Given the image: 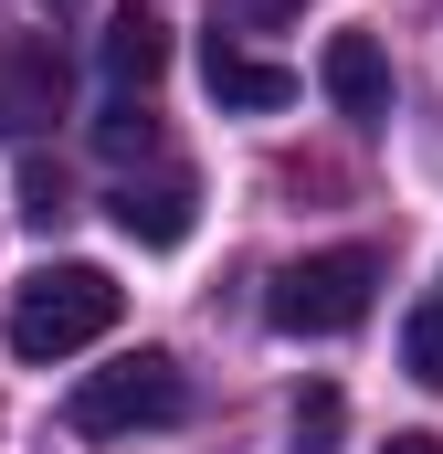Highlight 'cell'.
<instances>
[{
    "label": "cell",
    "instance_id": "obj_9",
    "mask_svg": "<svg viewBox=\"0 0 443 454\" xmlns=\"http://www.w3.org/2000/svg\"><path fill=\"white\" fill-rule=\"evenodd\" d=\"M401 370H412L423 391H443V286L412 307V328H401Z\"/></svg>",
    "mask_w": 443,
    "mask_h": 454
},
{
    "label": "cell",
    "instance_id": "obj_1",
    "mask_svg": "<svg viewBox=\"0 0 443 454\" xmlns=\"http://www.w3.org/2000/svg\"><path fill=\"white\" fill-rule=\"evenodd\" d=\"M116 307H127V286H116L106 264H53V275H32L11 296V348L32 370L43 359H74V348H96L116 328Z\"/></svg>",
    "mask_w": 443,
    "mask_h": 454
},
{
    "label": "cell",
    "instance_id": "obj_15",
    "mask_svg": "<svg viewBox=\"0 0 443 454\" xmlns=\"http://www.w3.org/2000/svg\"><path fill=\"white\" fill-rule=\"evenodd\" d=\"M43 11H74V0H43Z\"/></svg>",
    "mask_w": 443,
    "mask_h": 454
},
{
    "label": "cell",
    "instance_id": "obj_14",
    "mask_svg": "<svg viewBox=\"0 0 443 454\" xmlns=\"http://www.w3.org/2000/svg\"><path fill=\"white\" fill-rule=\"evenodd\" d=\"M380 454H443V444H433V434H391Z\"/></svg>",
    "mask_w": 443,
    "mask_h": 454
},
{
    "label": "cell",
    "instance_id": "obj_7",
    "mask_svg": "<svg viewBox=\"0 0 443 454\" xmlns=\"http://www.w3.org/2000/svg\"><path fill=\"white\" fill-rule=\"evenodd\" d=\"M201 85H212V106L232 116H275V106H296V74L285 64H264V53H243V43H201Z\"/></svg>",
    "mask_w": 443,
    "mask_h": 454
},
{
    "label": "cell",
    "instance_id": "obj_3",
    "mask_svg": "<svg viewBox=\"0 0 443 454\" xmlns=\"http://www.w3.org/2000/svg\"><path fill=\"white\" fill-rule=\"evenodd\" d=\"M369 296H380V264H369L359 243H338V254H307V264H285V275H275L264 317H275L285 339H338V328H359V317H369Z\"/></svg>",
    "mask_w": 443,
    "mask_h": 454
},
{
    "label": "cell",
    "instance_id": "obj_6",
    "mask_svg": "<svg viewBox=\"0 0 443 454\" xmlns=\"http://www.w3.org/2000/svg\"><path fill=\"white\" fill-rule=\"evenodd\" d=\"M317 85L338 96V116L380 127V116H391V53H380L369 32H328V53H317Z\"/></svg>",
    "mask_w": 443,
    "mask_h": 454
},
{
    "label": "cell",
    "instance_id": "obj_8",
    "mask_svg": "<svg viewBox=\"0 0 443 454\" xmlns=\"http://www.w3.org/2000/svg\"><path fill=\"white\" fill-rule=\"evenodd\" d=\"M106 74L116 85H159V74H169V32H159L148 11H127V21L106 32Z\"/></svg>",
    "mask_w": 443,
    "mask_h": 454
},
{
    "label": "cell",
    "instance_id": "obj_13",
    "mask_svg": "<svg viewBox=\"0 0 443 454\" xmlns=\"http://www.w3.org/2000/svg\"><path fill=\"white\" fill-rule=\"evenodd\" d=\"M21 223H64V180L53 169H21Z\"/></svg>",
    "mask_w": 443,
    "mask_h": 454
},
{
    "label": "cell",
    "instance_id": "obj_10",
    "mask_svg": "<svg viewBox=\"0 0 443 454\" xmlns=\"http://www.w3.org/2000/svg\"><path fill=\"white\" fill-rule=\"evenodd\" d=\"M285 21H307V0H212V32H222V43H243V32H285Z\"/></svg>",
    "mask_w": 443,
    "mask_h": 454
},
{
    "label": "cell",
    "instance_id": "obj_2",
    "mask_svg": "<svg viewBox=\"0 0 443 454\" xmlns=\"http://www.w3.org/2000/svg\"><path fill=\"white\" fill-rule=\"evenodd\" d=\"M190 412V380H180V359L169 348H127L116 370H85L74 380V402H64V423L74 434H159V423H180Z\"/></svg>",
    "mask_w": 443,
    "mask_h": 454
},
{
    "label": "cell",
    "instance_id": "obj_11",
    "mask_svg": "<svg viewBox=\"0 0 443 454\" xmlns=\"http://www.w3.org/2000/svg\"><path fill=\"white\" fill-rule=\"evenodd\" d=\"M96 148H106V159H148V148H159V116L148 106H106L96 116Z\"/></svg>",
    "mask_w": 443,
    "mask_h": 454
},
{
    "label": "cell",
    "instance_id": "obj_5",
    "mask_svg": "<svg viewBox=\"0 0 443 454\" xmlns=\"http://www.w3.org/2000/svg\"><path fill=\"white\" fill-rule=\"evenodd\" d=\"M106 212H116V232H127V243L169 254V243H190V223H201V191H190L180 169H159V180H127Z\"/></svg>",
    "mask_w": 443,
    "mask_h": 454
},
{
    "label": "cell",
    "instance_id": "obj_12",
    "mask_svg": "<svg viewBox=\"0 0 443 454\" xmlns=\"http://www.w3.org/2000/svg\"><path fill=\"white\" fill-rule=\"evenodd\" d=\"M338 423H348V402H338L328 380H317V391L296 402V454H338Z\"/></svg>",
    "mask_w": 443,
    "mask_h": 454
},
{
    "label": "cell",
    "instance_id": "obj_4",
    "mask_svg": "<svg viewBox=\"0 0 443 454\" xmlns=\"http://www.w3.org/2000/svg\"><path fill=\"white\" fill-rule=\"evenodd\" d=\"M53 116H64V53H53L43 32L0 43V137H32V127H53Z\"/></svg>",
    "mask_w": 443,
    "mask_h": 454
}]
</instances>
